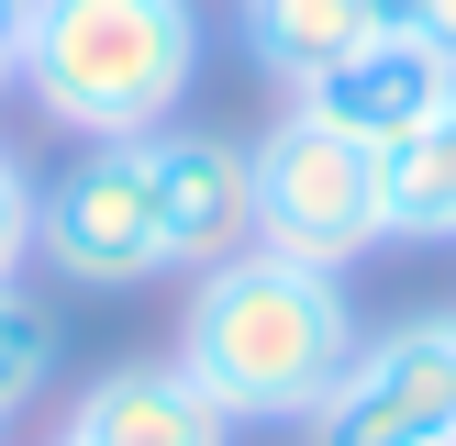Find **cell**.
<instances>
[{
	"label": "cell",
	"mask_w": 456,
	"mask_h": 446,
	"mask_svg": "<svg viewBox=\"0 0 456 446\" xmlns=\"http://www.w3.org/2000/svg\"><path fill=\"white\" fill-rule=\"evenodd\" d=\"M346 357H356V301H346L334 268L245 245V257H223V268L190 279L178 368H190L234 424H312L323 391L346 379Z\"/></svg>",
	"instance_id": "cell-1"
},
{
	"label": "cell",
	"mask_w": 456,
	"mask_h": 446,
	"mask_svg": "<svg viewBox=\"0 0 456 446\" xmlns=\"http://www.w3.org/2000/svg\"><path fill=\"white\" fill-rule=\"evenodd\" d=\"M22 89L78 145L167 134L200 89V0H34Z\"/></svg>",
	"instance_id": "cell-2"
},
{
	"label": "cell",
	"mask_w": 456,
	"mask_h": 446,
	"mask_svg": "<svg viewBox=\"0 0 456 446\" xmlns=\"http://www.w3.org/2000/svg\"><path fill=\"white\" fill-rule=\"evenodd\" d=\"M245 168H256V245L267 257H301V268H334L346 279L368 245H390V156L334 134L323 112L289 101L245 145Z\"/></svg>",
	"instance_id": "cell-3"
},
{
	"label": "cell",
	"mask_w": 456,
	"mask_h": 446,
	"mask_svg": "<svg viewBox=\"0 0 456 446\" xmlns=\"http://www.w3.org/2000/svg\"><path fill=\"white\" fill-rule=\"evenodd\" d=\"M34 257L67 290H145L167 279V223H156V156L145 134L123 145H78L34 190Z\"/></svg>",
	"instance_id": "cell-4"
},
{
	"label": "cell",
	"mask_w": 456,
	"mask_h": 446,
	"mask_svg": "<svg viewBox=\"0 0 456 446\" xmlns=\"http://www.w3.org/2000/svg\"><path fill=\"white\" fill-rule=\"evenodd\" d=\"M312 446H456V312L356 334L346 379L312 413Z\"/></svg>",
	"instance_id": "cell-5"
},
{
	"label": "cell",
	"mask_w": 456,
	"mask_h": 446,
	"mask_svg": "<svg viewBox=\"0 0 456 446\" xmlns=\"http://www.w3.org/2000/svg\"><path fill=\"white\" fill-rule=\"evenodd\" d=\"M156 156V223H167V268H223L256 245V168H245L234 134H200V123H167L145 134Z\"/></svg>",
	"instance_id": "cell-6"
},
{
	"label": "cell",
	"mask_w": 456,
	"mask_h": 446,
	"mask_svg": "<svg viewBox=\"0 0 456 446\" xmlns=\"http://www.w3.org/2000/svg\"><path fill=\"white\" fill-rule=\"evenodd\" d=\"M445 89H456V56H435V45H412V34H368L346 67H323V78L301 89V112H323L334 134H356V145H412L423 123L445 112Z\"/></svg>",
	"instance_id": "cell-7"
},
{
	"label": "cell",
	"mask_w": 456,
	"mask_h": 446,
	"mask_svg": "<svg viewBox=\"0 0 456 446\" xmlns=\"http://www.w3.org/2000/svg\"><path fill=\"white\" fill-rule=\"evenodd\" d=\"M78 446H234V413L200 391L178 357H134V368H101L67 413Z\"/></svg>",
	"instance_id": "cell-8"
},
{
	"label": "cell",
	"mask_w": 456,
	"mask_h": 446,
	"mask_svg": "<svg viewBox=\"0 0 456 446\" xmlns=\"http://www.w3.org/2000/svg\"><path fill=\"white\" fill-rule=\"evenodd\" d=\"M368 34H390L379 0H245V56H256L289 101H301L323 67H346Z\"/></svg>",
	"instance_id": "cell-9"
},
{
	"label": "cell",
	"mask_w": 456,
	"mask_h": 446,
	"mask_svg": "<svg viewBox=\"0 0 456 446\" xmlns=\"http://www.w3.org/2000/svg\"><path fill=\"white\" fill-rule=\"evenodd\" d=\"M390 235L456 245V89H445V112L412 145H390Z\"/></svg>",
	"instance_id": "cell-10"
},
{
	"label": "cell",
	"mask_w": 456,
	"mask_h": 446,
	"mask_svg": "<svg viewBox=\"0 0 456 446\" xmlns=\"http://www.w3.org/2000/svg\"><path fill=\"white\" fill-rule=\"evenodd\" d=\"M45 379H56V324H45L22 290H0V424H12Z\"/></svg>",
	"instance_id": "cell-11"
},
{
	"label": "cell",
	"mask_w": 456,
	"mask_h": 446,
	"mask_svg": "<svg viewBox=\"0 0 456 446\" xmlns=\"http://www.w3.org/2000/svg\"><path fill=\"white\" fill-rule=\"evenodd\" d=\"M34 190L45 178L0 145V290H22V268H34Z\"/></svg>",
	"instance_id": "cell-12"
},
{
	"label": "cell",
	"mask_w": 456,
	"mask_h": 446,
	"mask_svg": "<svg viewBox=\"0 0 456 446\" xmlns=\"http://www.w3.org/2000/svg\"><path fill=\"white\" fill-rule=\"evenodd\" d=\"M379 22L412 45H435V56H456V0H379Z\"/></svg>",
	"instance_id": "cell-13"
},
{
	"label": "cell",
	"mask_w": 456,
	"mask_h": 446,
	"mask_svg": "<svg viewBox=\"0 0 456 446\" xmlns=\"http://www.w3.org/2000/svg\"><path fill=\"white\" fill-rule=\"evenodd\" d=\"M22 22H34V0H0V101L22 89Z\"/></svg>",
	"instance_id": "cell-14"
},
{
	"label": "cell",
	"mask_w": 456,
	"mask_h": 446,
	"mask_svg": "<svg viewBox=\"0 0 456 446\" xmlns=\"http://www.w3.org/2000/svg\"><path fill=\"white\" fill-rule=\"evenodd\" d=\"M45 446H78V435H67V424H56V435H45Z\"/></svg>",
	"instance_id": "cell-15"
}]
</instances>
